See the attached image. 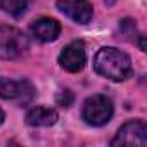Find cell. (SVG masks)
Returning a JSON list of instances; mask_svg holds the SVG:
<instances>
[{
    "mask_svg": "<svg viewBox=\"0 0 147 147\" xmlns=\"http://www.w3.org/2000/svg\"><path fill=\"white\" fill-rule=\"evenodd\" d=\"M55 102H57L61 107H69L73 102H75V95H73V92H71L69 88H64V90H61V92L57 94Z\"/></svg>",
    "mask_w": 147,
    "mask_h": 147,
    "instance_id": "8fae6325",
    "label": "cell"
},
{
    "mask_svg": "<svg viewBox=\"0 0 147 147\" xmlns=\"http://www.w3.org/2000/svg\"><path fill=\"white\" fill-rule=\"evenodd\" d=\"M138 47H140L142 52L147 50V47H145V36H142V35H138Z\"/></svg>",
    "mask_w": 147,
    "mask_h": 147,
    "instance_id": "4fadbf2b",
    "label": "cell"
},
{
    "mask_svg": "<svg viewBox=\"0 0 147 147\" xmlns=\"http://www.w3.org/2000/svg\"><path fill=\"white\" fill-rule=\"evenodd\" d=\"M57 9L78 24L90 23L94 7L88 0H57Z\"/></svg>",
    "mask_w": 147,
    "mask_h": 147,
    "instance_id": "52a82bcc",
    "label": "cell"
},
{
    "mask_svg": "<svg viewBox=\"0 0 147 147\" xmlns=\"http://www.w3.org/2000/svg\"><path fill=\"white\" fill-rule=\"evenodd\" d=\"M30 31L35 40L42 43H49L57 40V36L61 35V23L52 18H40L35 23H31Z\"/></svg>",
    "mask_w": 147,
    "mask_h": 147,
    "instance_id": "ba28073f",
    "label": "cell"
},
{
    "mask_svg": "<svg viewBox=\"0 0 147 147\" xmlns=\"http://www.w3.org/2000/svg\"><path fill=\"white\" fill-rule=\"evenodd\" d=\"M59 119V114L52 107L36 106L26 113V123L30 126H52Z\"/></svg>",
    "mask_w": 147,
    "mask_h": 147,
    "instance_id": "9c48e42d",
    "label": "cell"
},
{
    "mask_svg": "<svg viewBox=\"0 0 147 147\" xmlns=\"http://www.w3.org/2000/svg\"><path fill=\"white\" fill-rule=\"evenodd\" d=\"M33 0H0V9L12 18H21Z\"/></svg>",
    "mask_w": 147,
    "mask_h": 147,
    "instance_id": "30bf717a",
    "label": "cell"
},
{
    "mask_svg": "<svg viewBox=\"0 0 147 147\" xmlns=\"http://www.w3.org/2000/svg\"><path fill=\"white\" fill-rule=\"evenodd\" d=\"M4 119H5V114H4V111H2V109H0V125L4 123Z\"/></svg>",
    "mask_w": 147,
    "mask_h": 147,
    "instance_id": "5bb4252c",
    "label": "cell"
},
{
    "mask_svg": "<svg viewBox=\"0 0 147 147\" xmlns=\"http://www.w3.org/2000/svg\"><path fill=\"white\" fill-rule=\"evenodd\" d=\"M119 30H121V33H123L125 36L131 38V36L137 33V30H135V21H131V19H123V21L119 23Z\"/></svg>",
    "mask_w": 147,
    "mask_h": 147,
    "instance_id": "7c38bea8",
    "label": "cell"
},
{
    "mask_svg": "<svg viewBox=\"0 0 147 147\" xmlns=\"http://www.w3.org/2000/svg\"><path fill=\"white\" fill-rule=\"evenodd\" d=\"M85 62H87V52H85V43L82 40L67 43L59 54V64L67 73H80L85 67Z\"/></svg>",
    "mask_w": 147,
    "mask_h": 147,
    "instance_id": "8992f818",
    "label": "cell"
},
{
    "mask_svg": "<svg viewBox=\"0 0 147 147\" xmlns=\"http://www.w3.org/2000/svg\"><path fill=\"white\" fill-rule=\"evenodd\" d=\"M35 95V88L28 80L0 78V97L18 104H28Z\"/></svg>",
    "mask_w": 147,
    "mask_h": 147,
    "instance_id": "5b68a950",
    "label": "cell"
},
{
    "mask_svg": "<svg viewBox=\"0 0 147 147\" xmlns=\"http://www.w3.org/2000/svg\"><path fill=\"white\" fill-rule=\"evenodd\" d=\"M94 67L111 82H123L131 75L130 57L116 47H102L94 57Z\"/></svg>",
    "mask_w": 147,
    "mask_h": 147,
    "instance_id": "6da1fadb",
    "label": "cell"
},
{
    "mask_svg": "<svg viewBox=\"0 0 147 147\" xmlns=\"http://www.w3.org/2000/svg\"><path fill=\"white\" fill-rule=\"evenodd\" d=\"M113 147H145L147 145V125L144 119L126 121L114 138L111 140Z\"/></svg>",
    "mask_w": 147,
    "mask_h": 147,
    "instance_id": "277c9868",
    "label": "cell"
},
{
    "mask_svg": "<svg viewBox=\"0 0 147 147\" xmlns=\"http://www.w3.org/2000/svg\"><path fill=\"white\" fill-rule=\"evenodd\" d=\"M28 36L14 26L2 24L0 26V59L12 61L23 55L28 50Z\"/></svg>",
    "mask_w": 147,
    "mask_h": 147,
    "instance_id": "7a4b0ae2",
    "label": "cell"
},
{
    "mask_svg": "<svg viewBox=\"0 0 147 147\" xmlns=\"http://www.w3.org/2000/svg\"><path fill=\"white\" fill-rule=\"evenodd\" d=\"M113 113H114L113 100L102 94H95L88 97L82 107V118L85 119L87 125H92V126L106 125L113 118Z\"/></svg>",
    "mask_w": 147,
    "mask_h": 147,
    "instance_id": "3957f363",
    "label": "cell"
}]
</instances>
